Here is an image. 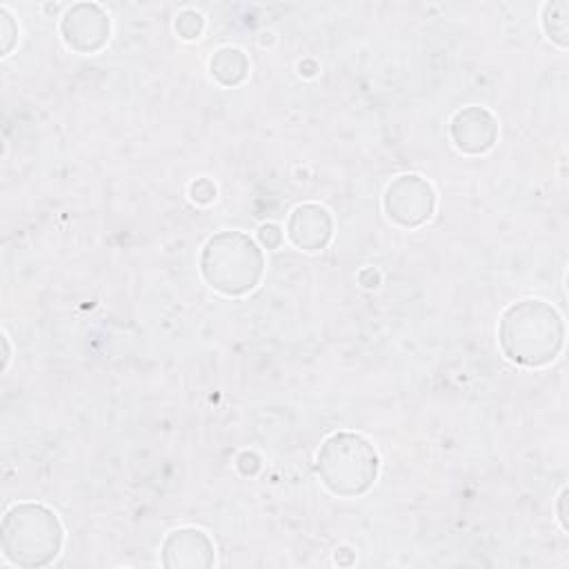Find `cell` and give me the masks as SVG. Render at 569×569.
<instances>
[{
    "label": "cell",
    "mask_w": 569,
    "mask_h": 569,
    "mask_svg": "<svg viewBox=\"0 0 569 569\" xmlns=\"http://www.w3.org/2000/svg\"><path fill=\"white\" fill-rule=\"evenodd\" d=\"M36 533V547L38 551L56 553L60 547V525L51 511L38 505H20L13 507L4 518V551L7 556H16L18 549L24 553L27 542L33 540Z\"/></svg>",
    "instance_id": "obj_1"
}]
</instances>
